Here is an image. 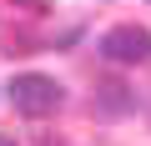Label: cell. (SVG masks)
I'll return each instance as SVG.
<instances>
[{"instance_id":"1","label":"cell","mask_w":151,"mask_h":146,"mask_svg":"<svg viewBox=\"0 0 151 146\" xmlns=\"http://www.w3.org/2000/svg\"><path fill=\"white\" fill-rule=\"evenodd\" d=\"M5 91H10V106H15L20 116H50V111L65 101V91H60L50 76H40V70H25V76H15Z\"/></svg>"},{"instance_id":"4","label":"cell","mask_w":151,"mask_h":146,"mask_svg":"<svg viewBox=\"0 0 151 146\" xmlns=\"http://www.w3.org/2000/svg\"><path fill=\"white\" fill-rule=\"evenodd\" d=\"M15 5H25V10H35V15H40V10H50V0H15Z\"/></svg>"},{"instance_id":"5","label":"cell","mask_w":151,"mask_h":146,"mask_svg":"<svg viewBox=\"0 0 151 146\" xmlns=\"http://www.w3.org/2000/svg\"><path fill=\"white\" fill-rule=\"evenodd\" d=\"M0 146H15V141H10V136H0Z\"/></svg>"},{"instance_id":"3","label":"cell","mask_w":151,"mask_h":146,"mask_svg":"<svg viewBox=\"0 0 151 146\" xmlns=\"http://www.w3.org/2000/svg\"><path fill=\"white\" fill-rule=\"evenodd\" d=\"M131 106H136V96H131L121 81H101L96 96H91V111H96V116H126Z\"/></svg>"},{"instance_id":"2","label":"cell","mask_w":151,"mask_h":146,"mask_svg":"<svg viewBox=\"0 0 151 146\" xmlns=\"http://www.w3.org/2000/svg\"><path fill=\"white\" fill-rule=\"evenodd\" d=\"M101 55L116 60V65H146L151 60V30H141V25H111L101 35Z\"/></svg>"}]
</instances>
